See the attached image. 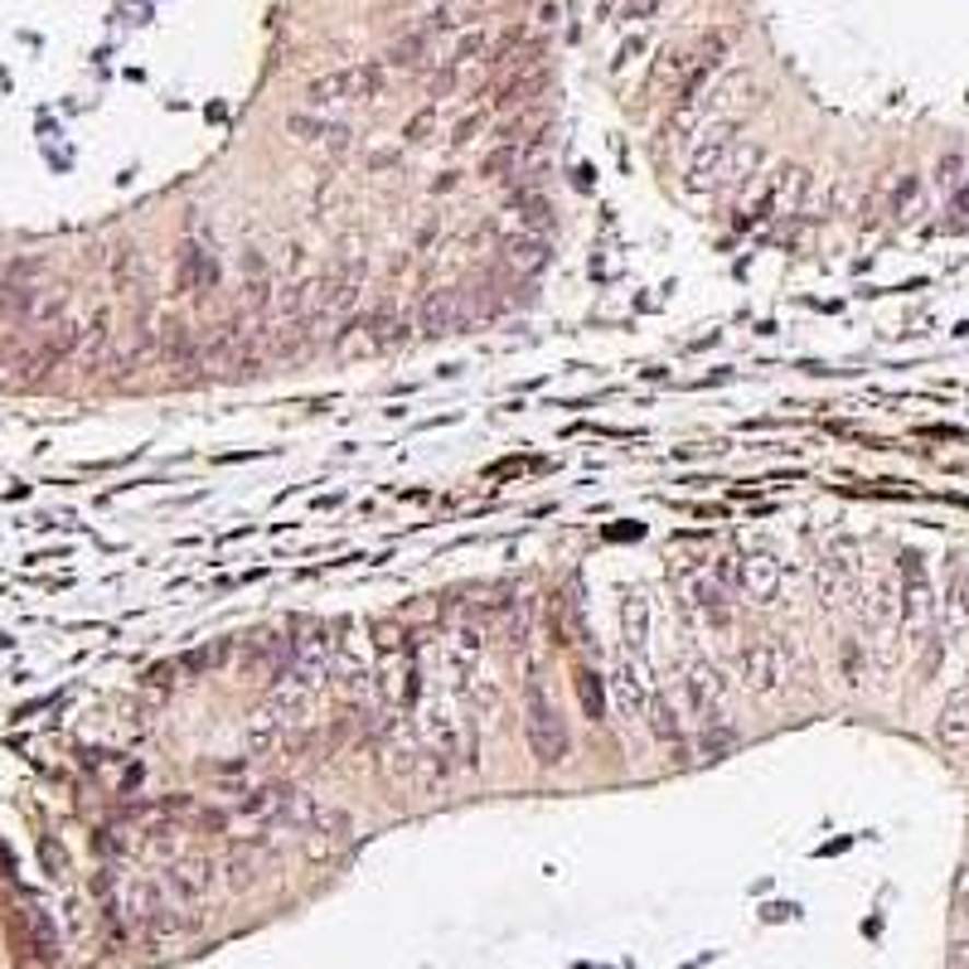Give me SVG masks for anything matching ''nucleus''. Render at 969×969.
I'll use <instances>...</instances> for the list:
<instances>
[{"mask_svg":"<svg viewBox=\"0 0 969 969\" xmlns=\"http://www.w3.org/2000/svg\"><path fill=\"white\" fill-rule=\"evenodd\" d=\"M528 742H534L538 761H562V757H568V727H562L558 713L544 703L538 684L528 689Z\"/></svg>","mask_w":969,"mask_h":969,"instance_id":"f257e3e1","label":"nucleus"},{"mask_svg":"<svg viewBox=\"0 0 969 969\" xmlns=\"http://www.w3.org/2000/svg\"><path fill=\"white\" fill-rule=\"evenodd\" d=\"M544 87H548V63L544 59H528L524 69H514L500 87H494V107H528L538 93H544Z\"/></svg>","mask_w":969,"mask_h":969,"instance_id":"f03ea898","label":"nucleus"},{"mask_svg":"<svg viewBox=\"0 0 969 969\" xmlns=\"http://www.w3.org/2000/svg\"><path fill=\"white\" fill-rule=\"evenodd\" d=\"M737 137L732 131H713L703 145L693 151V175L698 179H727L732 175V165H727V155H737Z\"/></svg>","mask_w":969,"mask_h":969,"instance_id":"7ed1b4c3","label":"nucleus"},{"mask_svg":"<svg viewBox=\"0 0 969 969\" xmlns=\"http://www.w3.org/2000/svg\"><path fill=\"white\" fill-rule=\"evenodd\" d=\"M432 54H436V35L422 25V30H408V35L393 44L383 63H388V69H398V73H417L427 59H432Z\"/></svg>","mask_w":969,"mask_h":969,"instance_id":"20e7f679","label":"nucleus"},{"mask_svg":"<svg viewBox=\"0 0 969 969\" xmlns=\"http://www.w3.org/2000/svg\"><path fill=\"white\" fill-rule=\"evenodd\" d=\"M287 131L296 141H325L330 151H345V145H349V127H340V121H325V117H311V112H291Z\"/></svg>","mask_w":969,"mask_h":969,"instance_id":"39448f33","label":"nucleus"},{"mask_svg":"<svg viewBox=\"0 0 969 969\" xmlns=\"http://www.w3.org/2000/svg\"><path fill=\"white\" fill-rule=\"evenodd\" d=\"M470 315H476V311L460 306V296H451V291H446V296H432V301L422 306V330L446 335V330H456V325H466Z\"/></svg>","mask_w":969,"mask_h":969,"instance_id":"423d86ee","label":"nucleus"},{"mask_svg":"<svg viewBox=\"0 0 969 969\" xmlns=\"http://www.w3.org/2000/svg\"><path fill=\"white\" fill-rule=\"evenodd\" d=\"M213 281H219V267H213L209 253H199V247H185V262H179V291H213Z\"/></svg>","mask_w":969,"mask_h":969,"instance_id":"0eeeda50","label":"nucleus"},{"mask_svg":"<svg viewBox=\"0 0 969 969\" xmlns=\"http://www.w3.org/2000/svg\"><path fill=\"white\" fill-rule=\"evenodd\" d=\"M311 107H330V103H354V87H349V69H335V73H320L311 78Z\"/></svg>","mask_w":969,"mask_h":969,"instance_id":"6e6552de","label":"nucleus"},{"mask_svg":"<svg viewBox=\"0 0 969 969\" xmlns=\"http://www.w3.org/2000/svg\"><path fill=\"white\" fill-rule=\"evenodd\" d=\"M941 742H945L950 751H969V693L955 698V703L945 708V717H941Z\"/></svg>","mask_w":969,"mask_h":969,"instance_id":"1a4fd4ad","label":"nucleus"},{"mask_svg":"<svg viewBox=\"0 0 969 969\" xmlns=\"http://www.w3.org/2000/svg\"><path fill=\"white\" fill-rule=\"evenodd\" d=\"M510 209H514V213H519V223H524V229H528V233H544V229H548V219H553V213H548V209H553V205H548V199H544V195H534V189H514V199H510Z\"/></svg>","mask_w":969,"mask_h":969,"instance_id":"9d476101","label":"nucleus"},{"mask_svg":"<svg viewBox=\"0 0 969 969\" xmlns=\"http://www.w3.org/2000/svg\"><path fill=\"white\" fill-rule=\"evenodd\" d=\"M490 54V35L484 30H470V35L456 39V54H451V69H466V63H476Z\"/></svg>","mask_w":969,"mask_h":969,"instance_id":"9b49d317","label":"nucleus"},{"mask_svg":"<svg viewBox=\"0 0 969 969\" xmlns=\"http://www.w3.org/2000/svg\"><path fill=\"white\" fill-rule=\"evenodd\" d=\"M456 78H460V69H451V63H446L442 73H432V83H427V97H432V103H436V97H446L451 87H456Z\"/></svg>","mask_w":969,"mask_h":969,"instance_id":"f8f14e48","label":"nucleus"},{"mask_svg":"<svg viewBox=\"0 0 969 969\" xmlns=\"http://www.w3.org/2000/svg\"><path fill=\"white\" fill-rule=\"evenodd\" d=\"M582 703H587L592 717H602V684H596L592 674H582Z\"/></svg>","mask_w":969,"mask_h":969,"instance_id":"ddd939ff","label":"nucleus"},{"mask_svg":"<svg viewBox=\"0 0 969 969\" xmlns=\"http://www.w3.org/2000/svg\"><path fill=\"white\" fill-rule=\"evenodd\" d=\"M655 10H659V0H626L621 15L626 20H645V15H655Z\"/></svg>","mask_w":969,"mask_h":969,"instance_id":"4468645a","label":"nucleus"},{"mask_svg":"<svg viewBox=\"0 0 969 969\" xmlns=\"http://www.w3.org/2000/svg\"><path fill=\"white\" fill-rule=\"evenodd\" d=\"M480 127H484V117L476 112V117H466V121H460V127H456V137H451V141H456V145H470V141H476V131H480Z\"/></svg>","mask_w":969,"mask_h":969,"instance_id":"2eb2a0df","label":"nucleus"},{"mask_svg":"<svg viewBox=\"0 0 969 969\" xmlns=\"http://www.w3.org/2000/svg\"><path fill=\"white\" fill-rule=\"evenodd\" d=\"M534 20H538V25H558V0H544Z\"/></svg>","mask_w":969,"mask_h":969,"instance_id":"dca6fc26","label":"nucleus"},{"mask_svg":"<svg viewBox=\"0 0 969 969\" xmlns=\"http://www.w3.org/2000/svg\"><path fill=\"white\" fill-rule=\"evenodd\" d=\"M955 213H969V185L960 189V195H955Z\"/></svg>","mask_w":969,"mask_h":969,"instance_id":"f3484780","label":"nucleus"}]
</instances>
